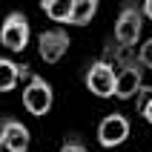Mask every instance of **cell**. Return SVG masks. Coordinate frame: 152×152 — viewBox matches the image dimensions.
<instances>
[{
    "label": "cell",
    "instance_id": "277c9868",
    "mask_svg": "<svg viewBox=\"0 0 152 152\" xmlns=\"http://www.w3.org/2000/svg\"><path fill=\"white\" fill-rule=\"evenodd\" d=\"M29 37H32V29H29V17L23 12H9L0 23V43L6 46L9 52H23L29 46Z\"/></svg>",
    "mask_w": 152,
    "mask_h": 152
},
{
    "label": "cell",
    "instance_id": "4fadbf2b",
    "mask_svg": "<svg viewBox=\"0 0 152 152\" xmlns=\"http://www.w3.org/2000/svg\"><path fill=\"white\" fill-rule=\"evenodd\" d=\"M138 60H141L146 69H152V37H146V40L138 46Z\"/></svg>",
    "mask_w": 152,
    "mask_h": 152
},
{
    "label": "cell",
    "instance_id": "9c48e42d",
    "mask_svg": "<svg viewBox=\"0 0 152 152\" xmlns=\"http://www.w3.org/2000/svg\"><path fill=\"white\" fill-rule=\"evenodd\" d=\"M29 66H23V63H15L12 58H0V92H12L17 86V80L20 77H26L29 80Z\"/></svg>",
    "mask_w": 152,
    "mask_h": 152
},
{
    "label": "cell",
    "instance_id": "52a82bcc",
    "mask_svg": "<svg viewBox=\"0 0 152 152\" xmlns=\"http://www.w3.org/2000/svg\"><path fill=\"white\" fill-rule=\"evenodd\" d=\"M129 121L126 115H121V112H112L106 118L98 124V144L103 149H112V146H121L124 141L129 138Z\"/></svg>",
    "mask_w": 152,
    "mask_h": 152
},
{
    "label": "cell",
    "instance_id": "30bf717a",
    "mask_svg": "<svg viewBox=\"0 0 152 152\" xmlns=\"http://www.w3.org/2000/svg\"><path fill=\"white\" fill-rule=\"evenodd\" d=\"M40 9H43V15L49 20H55V23H69L75 0H40Z\"/></svg>",
    "mask_w": 152,
    "mask_h": 152
},
{
    "label": "cell",
    "instance_id": "3957f363",
    "mask_svg": "<svg viewBox=\"0 0 152 152\" xmlns=\"http://www.w3.org/2000/svg\"><path fill=\"white\" fill-rule=\"evenodd\" d=\"M86 89L92 95H98V98H115V80H118V63L109 58H101L95 60V63H89V69H86Z\"/></svg>",
    "mask_w": 152,
    "mask_h": 152
},
{
    "label": "cell",
    "instance_id": "9a60e30c",
    "mask_svg": "<svg viewBox=\"0 0 152 152\" xmlns=\"http://www.w3.org/2000/svg\"><path fill=\"white\" fill-rule=\"evenodd\" d=\"M144 15L146 20H152V0H144Z\"/></svg>",
    "mask_w": 152,
    "mask_h": 152
},
{
    "label": "cell",
    "instance_id": "8fae6325",
    "mask_svg": "<svg viewBox=\"0 0 152 152\" xmlns=\"http://www.w3.org/2000/svg\"><path fill=\"white\" fill-rule=\"evenodd\" d=\"M98 6H101V0H75V9H72L69 23H72V26H86V23H92V17L98 15Z\"/></svg>",
    "mask_w": 152,
    "mask_h": 152
},
{
    "label": "cell",
    "instance_id": "8992f818",
    "mask_svg": "<svg viewBox=\"0 0 152 152\" xmlns=\"http://www.w3.org/2000/svg\"><path fill=\"white\" fill-rule=\"evenodd\" d=\"M72 46V37L69 32H63L60 26H52V29H43L37 34V55H40L43 63H58L63 55Z\"/></svg>",
    "mask_w": 152,
    "mask_h": 152
},
{
    "label": "cell",
    "instance_id": "ba28073f",
    "mask_svg": "<svg viewBox=\"0 0 152 152\" xmlns=\"http://www.w3.org/2000/svg\"><path fill=\"white\" fill-rule=\"evenodd\" d=\"M29 129L17 118H3L0 121V149L6 152H26L29 149Z\"/></svg>",
    "mask_w": 152,
    "mask_h": 152
},
{
    "label": "cell",
    "instance_id": "6da1fadb",
    "mask_svg": "<svg viewBox=\"0 0 152 152\" xmlns=\"http://www.w3.org/2000/svg\"><path fill=\"white\" fill-rule=\"evenodd\" d=\"M144 6L138 3V0H124L121 3V12H118V20H115V43H118L121 49H132L138 46L141 40V32H144Z\"/></svg>",
    "mask_w": 152,
    "mask_h": 152
},
{
    "label": "cell",
    "instance_id": "7a4b0ae2",
    "mask_svg": "<svg viewBox=\"0 0 152 152\" xmlns=\"http://www.w3.org/2000/svg\"><path fill=\"white\" fill-rule=\"evenodd\" d=\"M118 46V43H115ZM129 49H121L118 46V80H115V98L118 101H129V98H135L141 89H144V63L138 58H129L126 55Z\"/></svg>",
    "mask_w": 152,
    "mask_h": 152
},
{
    "label": "cell",
    "instance_id": "5b68a950",
    "mask_svg": "<svg viewBox=\"0 0 152 152\" xmlns=\"http://www.w3.org/2000/svg\"><path fill=\"white\" fill-rule=\"evenodd\" d=\"M52 103H55V92H52V83L46 77L40 75H29V83L23 89V106L29 115L34 118H40L46 112L52 109Z\"/></svg>",
    "mask_w": 152,
    "mask_h": 152
},
{
    "label": "cell",
    "instance_id": "5bb4252c",
    "mask_svg": "<svg viewBox=\"0 0 152 152\" xmlns=\"http://www.w3.org/2000/svg\"><path fill=\"white\" fill-rule=\"evenodd\" d=\"M60 152H89V149H86L83 141H77V138H69V141H63Z\"/></svg>",
    "mask_w": 152,
    "mask_h": 152
},
{
    "label": "cell",
    "instance_id": "7c38bea8",
    "mask_svg": "<svg viewBox=\"0 0 152 152\" xmlns=\"http://www.w3.org/2000/svg\"><path fill=\"white\" fill-rule=\"evenodd\" d=\"M146 92H149L146 86L138 92V109H141V115H144V118L152 124V95H146Z\"/></svg>",
    "mask_w": 152,
    "mask_h": 152
}]
</instances>
